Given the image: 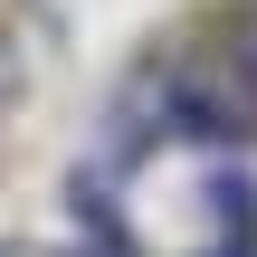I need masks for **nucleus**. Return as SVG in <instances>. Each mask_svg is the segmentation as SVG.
<instances>
[{"label": "nucleus", "mask_w": 257, "mask_h": 257, "mask_svg": "<svg viewBox=\"0 0 257 257\" xmlns=\"http://www.w3.org/2000/svg\"><path fill=\"white\" fill-rule=\"evenodd\" d=\"M229 76H238V95L257 105V0L229 10Z\"/></svg>", "instance_id": "obj_1"}]
</instances>
